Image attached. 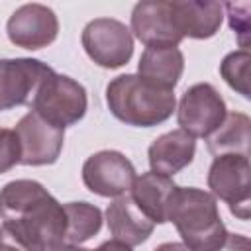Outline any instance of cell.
Returning a JSON list of instances; mask_svg holds the SVG:
<instances>
[{
  "label": "cell",
  "instance_id": "603a6c76",
  "mask_svg": "<svg viewBox=\"0 0 251 251\" xmlns=\"http://www.w3.org/2000/svg\"><path fill=\"white\" fill-rule=\"evenodd\" d=\"M49 251H133L129 245L122 243V241H116V239H108L104 243H100L96 249H84L80 245H71V243H59L55 245L53 249Z\"/></svg>",
  "mask_w": 251,
  "mask_h": 251
},
{
  "label": "cell",
  "instance_id": "4316f807",
  "mask_svg": "<svg viewBox=\"0 0 251 251\" xmlns=\"http://www.w3.org/2000/svg\"><path fill=\"white\" fill-rule=\"evenodd\" d=\"M0 243H2V231H0Z\"/></svg>",
  "mask_w": 251,
  "mask_h": 251
},
{
  "label": "cell",
  "instance_id": "d4e9b609",
  "mask_svg": "<svg viewBox=\"0 0 251 251\" xmlns=\"http://www.w3.org/2000/svg\"><path fill=\"white\" fill-rule=\"evenodd\" d=\"M153 251H192L190 247H186L184 243H180V241H167V243H161V245H157Z\"/></svg>",
  "mask_w": 251,
  "mask_h": 251
},
{
  "label": "cell",
  "instance_id": "44dd1931",
  "mask_svg": "<svg viewBox=\"0 0 251 251\" xmlns=\"http://www.w3.org/2000/svg\"><path fill=\"white\" fill-rule=\"evenodd\" d=\"M222 8L227 12V20H229V27L233 29V33H237V41L243 49H247V37H249V10L251 6L247 2L243 4H222Z\"/></svg>",
  "mask_w": 251,
  "mask_h": 251
},
{
  "label": "cell",
  "instance_id": "cb8c5ba5",
  "mask_svg": "<svg viewBox=\"0 0 251 251\" xmlns=\"http://www.w3.org/2000/svg\"><path fill=\"white\" fill-rule=\"evenodd\" d=\"M218 251H251V241H249V237H245L241 233H229L227 231V235H226V239Z\"/></svg>",
  "mask_w": 251,
  "mask_h": 251
},
{
  "label": "cell",
  "instance_id": "4fadbf2b",
  "mask_svg": "<svg viewBox=\"0 0 251 251\" xmlns=\"http://www.w3.org/2000/svg\"><path fill=\"white\" fill-rule=\"evenodd\" d=\"M171 10L182 39H210L224 20V8L214 0H171Z\"/></svg>",
  "mask_w": 251,
  "mask_h": 251
},
{
  "label": "cell",
  "instance_id": "d6986e66",
  "mask_svg": "<svg viewBox=\"0 0 251 251\" xmlns=\"http://www.w3.org/2000/svg\"><path fill=\"white\" fill-rule=\"evenodd\" d=\"M65 216H67V229H65V243L80 245L94 237L102 227V210L90 202H67Z\"/></svg>",
  "mask_w": 251,
  "mask_h": 251
},
{
  "label": "cell",
  "instance_id": "277c9868",
  "mask_svg": "<svg viewBox=\"0 0 251 251\" xmlns=\"http://www.w3.org/2000/svg\"><path fill=\"white\" fill-rule=\"evenodd\" d=\"M29 108L45 122L65 129L84 118L88 96L78 80L53 71L39 84Z\"/></svg>",
  "mask_w": 251,
  "mask_h": 251
},
{
  "label": "cell",
  "instance_id": "9a60e30c",
  "mask_svg": "<svg viewBox=\"0 0 251 251\" xmlns=\"http://www.w3.org/2000/svg\"><path fill=\"white\" fill-rule=\"evenodd\" d=\"M106 224L112 237L129 247L145 243L155 229V224L137 208L129 194L118 196L110 202L106 208Z\"/></svg>",
  "mask_w": 251,
  "mask_h": 251
},
{
  "label": "cell",
  "instance_id": "8992f818",
  "mask_svg": "<svg viewBox=\"0 0 251 251\" xmlns=\"http://www.w3.org/2000/svg\"><path fill=\"white\" fill-rule=\"evenodd\" d=\"M84 53L102 69H120L133 55V35L126 24L114 18L90 20L80 35Z\"/></svg>",
  "mask_w": 251,
  "mask_h": 251
},
{
  "label": "cell",
  "instance_id": "5bb4252c",
  "mask_svg": "<svg viewBox=\"0 0 251 251\" xmlns=\"http://www.w3.org/2000/svg\"><path fill=\"white\" fill-rule=\"evenodd\" d=\"M194 155L196 139L182 129H173L159 135L147 149L151 171L169 178L188 167L194 161Z\"/></svg>",
  "mask_w": 251,
  "mask_h": 251
},
{
  "label": "cell",
  "instance_id": "3957f363",
  "mask_svg": "<svg viewBox=\"0 0 251 251\" xmlns=\"http://www.w3.org/2000/svg\"><path fill=\"white\" fill-rule=\"evenodd\" d=\"M106 104L114 118L133 127H153L176 110L173 90L157 88L137 75H120L106 86Z\"/></svg>",
  "mask_w": 251,
  "mask_h": 251
},
{
  "label": "cell",
  "instance_id": "52a82bcc",
  "mask_svg": "<svg viewBox=\"0 0 251 251\" xmlns=\"http://www.w3.org/2000/svg\"><path fill=\"white\" fill-rule=\"evenodd\" d=\"M227 114L226 100L210 82H196L184 90L176 108L178 129L196 137H210Z\"/></svg>",
  "mask_w": 251,
  "mask_h": 251
},
{
  "label": "cell",
  "instance_id": "ffe728a7",
  "mask_svg": "<svg viewBox=\"0 0 251 251\" xmlns=\"http://www.w3.org/2000/svg\"><path fill=\"white\" fill-rule=\"evenodd\" d=\"M249 63L251 55L247 49H237L227 53L220 63V75L229 88L239 92L243 98H249Z\"/></svg>",
  "mask_w": 251,
  "mask_h": 251
},
{
  "label": "cell",
  "instance_id": "7402d4cb",
  "mask_svg": "<svg viewBox=\"0 0 251 251\" xmlns=\"http://www.w3.org/2000/svg\"><path fill=\"white\" fill-rule=\"evenodd\" d=\"M20 165V143L14 129L0 127V175Z\"/></svg>",
  "mask_w": 251,
  "mask_h": 251
},
{
  "label": "cell",
  "instance_id": "e0dca14e",
  "mask_svg": "<svg viewBox=\"0 0 251 251\" xmlns=\"http://www.w3.org/2000/svg\"><path fill=\"white\" fill-rule=\"evenodd\" d=\"M175 186L176 184L173 182V178L149 171L135 176L129 188V196L155 226L167 224V206Z\"/></svg>",
  "mask_w": 251,
  "mask_h": 251
},
{
  "label": "cell",
  "instance_id": "8fae6325",
  "mask_svg": "<svg viewBox=\"0 0 251 251\" xmlns=\"http://www.w3.org/2000/svg\"><path fill=\"white\" fill-rule=\"evenodd\" d=\"M6 33L10 43L16 47L37 51L57 39L59 20L57 14L45 4H24L8 18Z\"/></svg>",
  "mask_w": 251,
  "mask_h": 251
},
{
  "label": "cell",
  "instance_id": "5b68a950",
  "mask_svg": "<svg viewBox=\"0 0 251 251\" xmlns=\"http://www.w3.org/2000/svg\"><path fill=\"white\" fill-rule=\"evenodd\" d=\"M249 155H218L208 171V188L214 198L224 200L239 220H249L251 200Z\"/></svg>",
  "mask_w": 251,
  "mask_h": 251
},
{
  "label": "cell",
  "instance_id": "9c48e42d",
  "mask_svg": "<svg viewBox=\"0 0 251 251\" xmlns=\"http://www.w3.org/2000/svg\"><path fill=\"white\" fill-rule=\"evenodd\" d=\"M14 133L20 143V165H53L63 151L65 129L45 122L31 110L20 118V122L14 127Z\"/></svg>",
  "mask_w": 251,
  "mask_h": 251
},
{
  "label": "cell",
  "instance_id": "ac0fdd59",
  "mask_svg": "<svg viewBox=\"0 0 251 251\" xmlns=\"http://www.w3.org/2000/svg\"><path fill=\"white\" fill-rule=\"evenodd\" d=\"M251 120L241 112L226 114L220 127L206 137L208 151L218 155H249V141H251Z\"/></svg>",
  "mask_w": 251,
  "mask_h": 251
},
{
  "label": "cell",
  "instance_id": "30bf717a",
  "mask_svg": "<svg viewBox=\"0 0 251 251\" xmlns=\"http://www.w3.org/2000/svg\"><path fill=\"white\" fill-rule=\"evenodd\" d=\"M53 69L31 57L0 59V112L29 106L39 84Z\"/></svg>",
  "mask_w": 251,
  "mask_h": 251
},
{
  "label": "cell",
  "instance_id": "ba28073f",
  "mask_svg": "<svg viewBox=\"0 0 251 251\" xmlns=\"http://www.w3.org/2000/svg\"><path fill=\"white\" fill-rule=\"evenodd\" d=\"M133 163L120 151L104 149L92 153L82 165V182L84 186L98 196L118 198L129 192L135 180Z\"/></svg>",
  "mask_w": 251,
  "mask_h": 251
},
{
  "label": "cell",
  "instance_id": "6da1fadb",
  "mask_svg": "<svg viewBox=\"0 0 251 251\" xmlns=\"http://www.w3.org/2000/svg\"><path fill=\"white\" fill-rule=\"evenodd\" d=\"M0 220L22 251H49L65 243V206L37 180L18 178L0 188Z\"/></svg>",
  "mask_w": 251,
  "mask_h": 251
},
{
  "label": "cell",
  "instance_id": "7c38bea8",
  "mask_svg": "<svg viewBox=\"0 0 251 251\" xmlns=\"http://www.w3.org/2000/svg\"><path fill=\"white\" fill-rule=\"evenodd\" d=\"M131 35L145 47H178L182 35L176 29L171 2L145 0L131 10Z\"/></svg>",
  "mask_w": 251,
  "mask_h": 251
},
{
  "label": "cell",
  "instance_id": "2e32d148",
  "mask_svg": "<svg viewBox=\"0 0 251 251\" xmlns=\"http://www.w3.org/2000/svg\"><path fill=\"white\" fill-rule=\"evenodd\" d=\"M184 73V55L178 47H145L137 63V76L145 82L173 90Z\"/></svg>",
  "mask_w": 251,
  "mask_h": 251
},
{
  "label": "cell",
  "instance_id": "484cf974",
  "mask_svg": "<svg viewBox=\"0 0 251 251\" xmlns=\"http://www.w3.org/2000/svg\"><path fill=\"white\" fill-rule=\"evenodd\" d=\"M0 251H22V249H18L14 245H8V243H0Z\"/></svg>",
  "mask_w": 251,
  "mask_h": 251
},
{
  "label": "cell",
  "instance_id": "7a4b0ae2",
  "mask_svg": "<svg viewBox=\"0 0 251 251\" xmlns=\"http://www.w3.org/2000/svg\"><path fill=\"white\" fill-rule=\"evenodd\" d=\"M167 222L175 224L182 243L192 251H218L227 235L216 198L196 186H175Z\"/></svg>",
  "mask_w": 251,
  "mask_h": 251
}]
</instances>
